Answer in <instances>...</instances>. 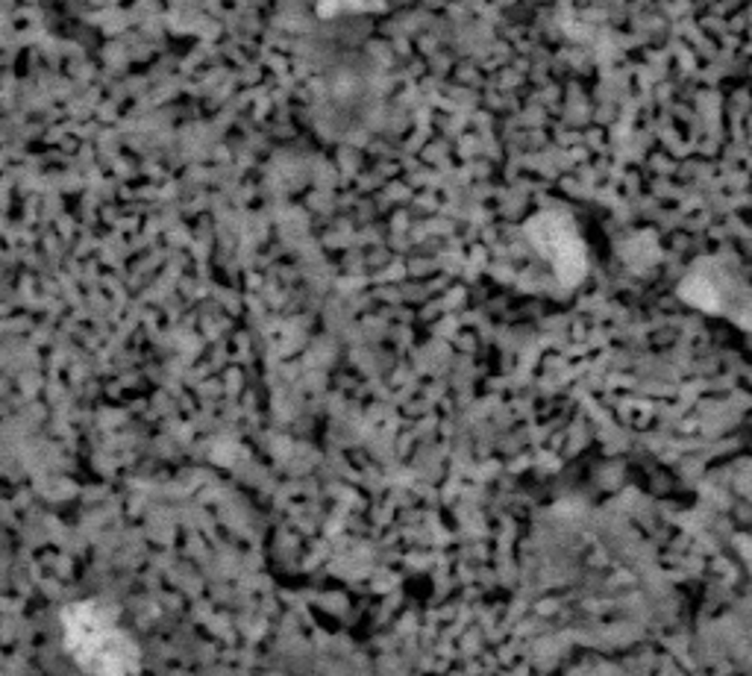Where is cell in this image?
Returning <instances> with one entry per match:
<instances>
[{"mask_svg":"<svg viewBox=\"0 0 752 676\" xmlns=\"http://www.w3.org/2000/svg\"><path fill=\"white\" fill-rule=\"evenodd\" d=\"M71 647L85 670L97 676H133L138 668L136 644L130 642L124 629L106 608L83 606L69 626Z\"/></svg>","mask_w":752,"mask_h":676,"instance_id":"6da1fadb","label":"cell"}]
</instances>
